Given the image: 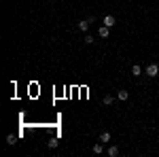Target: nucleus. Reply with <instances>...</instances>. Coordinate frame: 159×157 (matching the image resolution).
Returning <instances> with one entry per match:
<instances>
[{"instance_id": "10", "label": "nucleus", "mask_w": 159, "mask_h": 157, "mask_svg": "<svg viewBox=\"0 0 159 157\" xmlns=\"http://www.w3.org/2000/svg\"><path fill=\"white\" fill-rule=\"evenodd\" d=\"M57 145H60V140H57V138H49V142H47V146H49V149H55Z\"/></svg>"}, {"instance_id": "1", "label": "nucleus", "mask_w": 159, "mask_h": 157, "mask_svg": "<svg viewBox=\"0 0 159 157\" xmlns=\"http://www.w3.org/2000/svg\"><path fill=\"white\" fill-rule=\"evenodd\" d=\"M147 74L151 76V79H155V76L159 74V66H157V64H148V66H147Z\"/></svg>"}, {"instance_id": "6", "label": "nucleus", "mask_w": 159, "mask_h": 157, "mask_svg": "<svg viewBox=\"0 0 159 157\" xmlns=\"http://www.w3.org/2000/svg\"><path fill=\"white\" fill-rule=\"evenodd\" d=\"M110 138H112L110 132H102L100 134V142H110Z\"/></svg>"}, {"instance_id": "5", "label": "nucleus", "mask_w": 159, "mask_h": 157, "mask_svg": "<svg viewBox=\"0 0 159 157\" xmlns=\"http://www.w3.org/2000/svg\"><path fill=\"white\" fill-rule=\"evenodd\" d=\"M117 98H119V100H127V98H129V91H127V89H119V91H117Z\"/></svg>"}, {"instance_id": "11", "label": "nucleus", "mask_w": 159, "mask_h": 157, "mask_svg": "<svg viewBox=\"0 0 159 157\" xmlns=\"http://www.w3.org/2000/svg\"><path fill=\"white\" fill-rule=\"evenodd\" d=\"M83 40H85V45H93V43H96V38L91 36V34H85V38H83Z\"/></svg>"}, {"instance_id": "4", "label": "nucleus", "mask_w": 159, "mask_h": 157, "mask_svg": "<svg viewBox=\"0 0 159 157\" xmlns=\"http://www.w3.org/2000/svg\"><path fill=\"white\" fill-rule=\"evenodd\" d=\"M76 25H79V30H81V32H87V30H89V21H87V19H81Z\"/></svg>"}, {"instance_id": "9", "label": "nucleus", "mask_w": 159, "mask_h": 157, "mask_svg": "<svg viewBox=\"0 0 159 157\" xmlns=\"http://www.w3.org/2000/svg\"><path fill=\"white\" fill-rule=\"evenodd\" d=\"M132 74H134V76H140V74H142V68H140L138 64H134V66H132Z\"/></svg>"}, {"instance_id": "2", "label": "nucleus", "mask_w": 159, "mask_h": 157, "mask_svg": "<svg viewBox=\"0 0 159 157\" xmlns=\"http://www.w3.org/2000/svg\"><path fill=\"white\" fill-rule=\"evenodd\" d=\"M108 34H110V28H108V25H100V28H98V36L100 38H106Z\"/></svg>"}, {"instance_id": "12", "label": "nucleus", "mask_w": 159, "mask_h": 157, "mask_svg": "<svg viewBox=\"0 0 159 157\" xmlns=\"http://www.w3.org/2000/svg\"><path fill=\"white\" fill-rule=\"evenodd\" d=\"M15 140H17V138H15L13 134H9V136H7V145H9V146H13V145H15Z\"/></svg>"}, {"instance_id": "8", "label": "nucleus", "mask_w": 159, "mask_h": 157, "mask_svg": "<svg viewBox=\"0 0 159 157\" xmlns=\"http://www.w3.org/2000/svg\"><path fill=\"white\" fill-rule=\"evenodd\" d=\"M96 155H100V153H104V146H102V142H98V145H93V149H91Z\"/></svg>"}, {"instance_id": "7", "label": "nucleus", "mask_w": 159, "mask_h": 157, "mask_svg": "<svg viewBox=\"0 0 159 157\" xmlns=\"http://www.w3.org/2000/svg\"><path fill=\"white\" fill-rule=\"evenodd\" d=\"M108 155H110V157H117V155H119V146L112 145V146L108 149Z\"/></svg>"}, {"instance_id": "3", "label": "nucleus", "mask_w": 159, "mask_h": 157, "mask_svg": "<svg viewBox=\"0 0 159 157\" xmlns=\"http://www.w3.org/2000/svg\"><path fill=\"white\" fill-rule=\"evenodd\" d=\"M102 24L108 25V28H112V25H115V15H106V17L102 19Z\"/></svg>"}, {"instance_id": "13", "label": "nucleus", "mask_w": 159, "mask_h": 157, "mask_svg": "<svg viewBox=\"0 0 159 157\" xmlns=\"http://www.w3.org/2000/svg\"><path fill=\"white\" fill-rule=\"evenodd\" d=\"M102 102H104L106 106H110V104L115 102V98H112V96H104V100H102Z\"/></svg>"}]
</instances>
